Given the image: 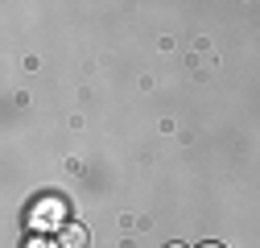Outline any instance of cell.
Here are the masks:
<instances>
[{"instance_id":"obj_4","label":"cell","mask_w":260,"mask_h":248,"mask_svg":"<svg viewBox=\"0 0 260 248\" xmlns=\"http://www.w3.org/2000/svg\"><path fill=\"white\" fill-rule=\"evenodd\" d=\"M170 248H182V244H170Z\"/></svg>"},{"instance_id":"obj_1","label":"cell","mask_w":260,"mask_h":248,"mask_svg":"<svg viewBox=\"0 0 260 248\" xmlns=\"http://www.w3.org/2000/svg\"><path fill=\"white\" fill-rule=\"evenodd\" d=\"M62 215H67V207L54 203V199H46V203H38V211H34V228H54V224H62Z\"/></svg>"},{"instance_id":"obj_3","label":"cell","mask_w":260,"mask_h":248,"mask_svg":"<svg viewBox=\"0 0 260 248\" xmlns=\"http://www.w3.org/2000/svg\"><path fill=\"white\" fill-rule=\"evenodd\" d=\"M199 248H223V244H199Z\"/></svg>"},{"instance_id":"obj_2","label":"cell","mask_w":260,"mask_h":248,"mask_svg":"<svg viewBox=\"0 0 260 248\" xmlns=\"http://www.w3.org/2000/svg\"><path fill=\"white\" fill-rule=\"evenodd\" d=\"M58 248H87V228L67 224V228L58 232Z\"/></svg>"}]
</instances>
